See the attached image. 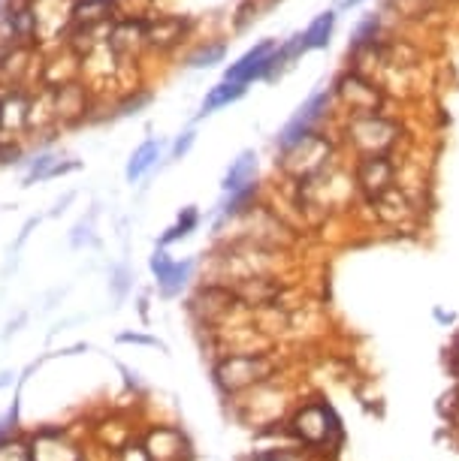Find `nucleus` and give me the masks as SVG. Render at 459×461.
<instances>
[{"mask_svg":"<svg viewBox=\"0 0 459 461\" xmlns=\"http://www.w3.org/2000/svg\"><path fill=\"white\" fill-rule=\"evenodd\" d=\"M212 374H215L218 389L233 395V392L251 389L257 386V383L270 380L272 359H266L263 353H233V356L221 359Z\"/></svg>","mask_w":459,"mask_h":461,"instance_id":"obj_1","label":"nucleus"},{"mask_svg":"<svg viewBox=\"0 0 459 461\" xmlns=\"http://www.w3.org/2000/svg\"><path fill=\"white\" fill-rule=\"evenodd\" d=\"M28 443L34 461H88L85 443L64 425H40L28 432Z\"/></svg>","mask_w":459,"mask_h":461,"instance_id":"obj_2","label":"nucleus"},{"mask_svg":"<svg viewBox=\"0 0 459 461\" xmlns=\"http://www.w3.org/2000/svg\"><path fill=\"white\" fill-rule=\"evenodd\" d=\"M275 45L272 40H263L260 45H254L251 52H245V55L236 60V64H230V70L224 76V82H233V84H251L254 79H272L275 76Z\"/></svg>","mask_w":459,"mask_h":461,"instance_id":"obj_3","label":"nucleus"},{"mask_svg":"<svg viewBox=\"0 0 459 461\" xmlns=\"http://www.w3.org/2000/svg\"><path fill=\"white\" fill-rule=\"evenodd\" d=\"M326 99H330V94L326 91H318V94H311L305 103L300 106V112L294 115V118L287 121L285 130L278 133V148L281 151H287V148H294L296 142H302L305 136H311V127L318 124L320 118H324V112H326Z\"/></svg>","mask_w":459,"mask_h":461,"instance_id":"obj_4","label":"nucleus"},{"mask_svg":"<svg viewBox=\"0 0 459 461\" xmlns=\"http://www.w3.org/2000/svg\"><path fill=\"white\" fill-rule=\"evenodd\" d=\"M55 97V118H58V127H73L79 121H85L91 109H94V94H91L88 84L82 82H73V84H64V88L52 91Z\"/></svg>","mask_w":459,"mask_h":461,"instance_id":"obj_5","label":"nucleus"},{"mask_svg":"<svg viewBox=\"0 0 459 461\" xmlns=\"http://www.w3.org/2000/svg\"><path fill=\"white\" fill-rule=\"evenodd\" d=\"M28 112H30V94L25 84L6 88L0 94V142H15V136L28 130Z\"/></svg>","mask_w":459,"mask_h":461,"instance_id":"obj_6","label":"nucleus"},{"mask_svg":"<svg viewBox=\"0 0 459 461\" xmlns=\"http://www.w3.org/2000/svg\"><path fill=\"white\" fill-rule=\"evenodd\" d=\"M333 428H335V419L324 404H309L294 417V432L302 443H309V447H320V443L330 441Z\"/></svg>","mask_w":459,"mask_h":461,"instance_id":"obj_7","label":"nucleus"},{"mask_svg":"<svg viewBox=\"0 0 459 461\" xmlns=\"http://www.w3.org/2000/svg\"><path fill=\"white\" fill-rule=\"evenodd\" d=\"M140 447L149 461H181V456H185V434L179 428L157 425L142 437Z\"/></svg>","mask_w":459,"mask_h":461,"instance_id":"obj_8","label":"nucleus"},{"mask_svg":"<svg viewBox=\"0 0 459 461\" xmlns=\"http://www.w3.org/2000/svg\"><path fill=\"white\" fill-rule=\"evenodd\" d=\"M185 19H170V15H157V19H145V49L166 52L179 45L188 34Z\"/></svg>","mask_w":459,"mask_h":461,"instance_id":"obj_9","label":"nucleus"},{"mask_svg":"<svg viewBox=\"0 0 459 461\" xmlns=\"http://www.w3.org/2000/svg\"><path fill=\"white\" fill-rule=\"evenodd\" d=\"M79 169V160H60V154H52V151H43L30 160V169L25 175V187H34L36 181H52V179H60L67 172H76Z\"/></svg>","mask_w":459,"mask_h":461,"instance_id":"obj_10","label":"nucleus"},{"mask_svg":"<svg viewBox=\"0 0 459 461\" xmlns=\"http://www.w3.org/2000/svg\"><path fill=\"white\" fill-rule=\"evenodd\" d=\"M194 268H197V259H173V263L166 266L164 272L155 274L160 298L181 296V290H185L190 283V278H194Z\"/></svg>","mask_w":459,"mask_h":461,"instance_id":"obj_11","label":"nucleus"},{"mask_svg":"<svg viewBox=\"0 0 459 461\" xmlns=\"http://www.w3.org/2000/svg\"><path fill=\"white\" fill-rule=\"evenodd\" d=\"M254 181H257V154L254 151H242L239 157L230 163L224 181H221V187H224V194H239V190L254 187Z\"/></svg>","mask_w":459,"mask_h":461,"instance_id":"obj_12","label":"nucleus"},{"mask_svg":"<svg viewBox=\"0 0 459 461\" xmlns=\"http://www.w3.org/2000/svg\"><path fill=\"white\" fill-rule=\"evenodd\" d=\"M118 0H73L70 19L79 25H106L118 19Z\"/></svg>","mask_w":459,"mask_h":461,"instance_id":"obj_13","label":"nucleus"},{"mask_svg":"<svg viewBox=\"0 0 459 461\" xmlns=\"http://www.w3.org/2000/svg\"><path fill=\"white\" fill-rule=\"evenodd\" d=\"M160 154H164V142H160V139H145V142L140 145V148L130 154L127 169H125V179H127L130 184H136L145 172H149V169L157 166Z\"/></svg>","mask_w":459,"mask_h":461,"instance_id":"obj_14","label":"nucleus"},{"mask_svg":"<svg viewBox=\"0 0 459 461\" xmlns=\"http://www.w3.org/2000/svg\"><path fill=\"white\" fill-rule=\"evenodd\" d=\"M390 179H393V166L384 157H369L359 166V184L366 190H372V194H384Z\"/></svg>","mask_w":459,"mask_h":461,"instance_id":"obj_15","label":"nucleus"},{"mask_svg":"<svg viewBox=\"0 0 459 461\" xmlns=\"http://www.w3.org/2000/svg\"><path fill=\"white\" fill-rule=\"evenodd\" d=\"M245 97V84H233V82H221L215 88L205 94L203 106H200V118L203 115H212L215 109H224V106L236 103V99Z\"/></svg>","mask_w":459,"mask_h":461,"instance_id":"obj_16","label":"nucleus"},{"mask_svg":"<svg viewBox=\"0 0 459 461\" xmlns=\"http://www.w3.org/2000/svg\"><path fill=\"white\" fill-rule=\"evenodd\" d=\"M197 227H200V211H197L194 205H188V209H181L179 220H175V224L166 229L164 235H160V248L166 250L173 242H181V238H188Z\"/></svg>","mask_w":459,"mask_h":461,"instance_id":"obj_17","label":"nucleus"},{"mask_svg":"<svg viewBox=\"0 0 459 461\" xmlns=\"http://www.w3.org/2000/svg\"><path fill=\"white\" fill-rule=\"evenodd\" d=\"M333 25H335V15H333V12L318 15V19L309 25V30L302 34L305 52H311V49H326V43H330V34H333Z\"/></svg>","mask_w":459,"mask_h":461,"instance_id":"obj_18","label":"nucleus"},{"mask_svg":"<svg viewBox=\"0 0 459 461\" xmlns=\"http://www.w3.org/2000/svg\"><path fill=\"white\" fill-rule=\"evenodd\" d=\"M0 461H34L30 458L28 432H19V434L6 437V441L0 443Z\"/></svg>","mask_w":459,"mask_h":461,"instance_id":"obj_19","label":"nucleus"},{"mask_svg":"<svg viewBox=\"0 0 459 461\" xmlns=\"http://www.w3.org/2000/svg\"><path fill=\"white\" fill-rule=\"evenodd\" d=\"M227 55V45L224 43H212V45H200L194 55L188 58V67H212V64H221Z\"/></svg>","mask_w":459,"mask_h":461,"instance_id":"obj_20","label":"nucleus"},{"mask_svg":"<svg viewBox=\"0 0 459 461\" xmlns=\"http://www.w3.org/2000/svg\"><path fill=\"white\" fill-rule=\"evenodd\" d=\"M19 432H21V392L12 398L10 410H6L4 417H0V443H4L6 437L19 434Z\"/></svg>","mask_w":459,"mask_h":461,"instance_id":"obj_21","label":"nucleus"},{"mask_svg":"<svg viewBox=\"0 0 459 461\" xmlns=\"http://www.w3.org/2000/svg\"><path fill=\"white\" fill-rule=\"evenodd\" d=\"M133 274H130V268L127 266H115L112 268V281H109V290H112V296H115V302H125V296L130 293V287H133Z\"/></svg>","mask_w":459,"mask_h":461,"instance_id":"obj_22","label":"nucleus"},{"mask_svg":"<svg viewBox=\"0 0 459 461\" xmlns=\"http://www.w3.org/2000/svg\"><path fill=\"white\" fill-rule=\"evenodd\" d=\"M115 341H118V344H136V347H160V350H164V344H160L157 338L142 335V332H118V335H115Z\"/></svg>","mask_w":459,"mask_h":461,"instance_id":"obj_23","label":"nucleus"},{"mask_svg":"<svg viewBox=\"0 0 459 461\" xmlns=\"http://www.w3.org/2000/svg\"><path fill=\"white\" fill-rule=\"evenodd\" d=\"M70 244H73V248H85V244H97L94 227H91V220H88V224H85V220H82V224H76L73 235H70Z\"/></svg>","mask_w":459,"mask_h":461,"instance_id":"obj_24","label":"nucleus"},{"mask_svg":"<svg viewBox=\"0 0 459 461\" xmlns=\"http://www.w3.org/2000/svg\"><path fill=\"white\" fill-rule=\"evenodd\" d=\"M194 130H185V133L179 136V139H175V145H173V151H170V160H181L185 157V154L190 151V145H194Z\"/></svg>","mask_w":459,"mask_h":461,"instance_id":"obj_25","label":"nucleus"},{"mask_svg":"<svg viewBox=\"0 0 459 461\" xmlns=\"http://www.w3.org/2000/svg\"><path fill=\"white\" fill-rule=\"evenodd\" d=\"M15 378H19V374H15V371H0V389L12 386V383H15Z\"/></svg>","mask_w":459,"mask_h":461,"instance_id":"obj_26","label":"nucleus"},{"mask_svg":"<svg viewBox=\"0 0 459 461\" xmlns=\"http://www.w3.org/2000/svg\"><path fill=\"white\" fill-rule=\"evenodd\" d=\"M344 4H348V6H350V4H359V0H344Z\"/></svg>","mask_w":459,"mask_h":461,"instance_id":"obj_27","label":"nucleus"},{"mask_svg":"<svg viewBox=\"0 0 459 461\" xmlns=\"http://www.w3.org/2000/svg\"><path fill=\"white\" fill-rule=\"evenodd\" d=\"M0 58H4V45H0Z\"/></svg>","mask_w":459,"mask_h":461,"instance_id":"obj_28","label":"nucleus"}]
</instances>
